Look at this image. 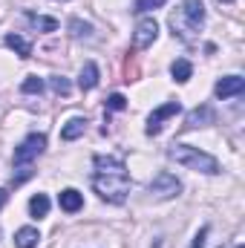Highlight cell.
I'll return each mask as SVG.
<instances>
[{
    "label": "cell",
    "mask_w": 245,
    "mask_h": 248,
    "mask_svg": "<svg viewBox=\"0 0 245 248\" xmlns=\"http://www.w3.org/2000/svg\"><path fill=\"white\" fill-rule=\"evenodd\" d=\"M214 110L208 107V104H202V107H196V110H190L187 113V119H184V127H208V124H214Z\"/></svg>",
    "instance_id": "9c48e42d"
},
{
    "label": "cell",
    "mask_w": 245,
    "mask_h": 248,
    "mask_svg": "<svg viewBox=\"0 0 245 248\" xmlns=\"http://www.w3.org/2000/svg\"><path fill=\"white\" fill-rule=\"evenodd\" d=\"M84 130H87V119L75 116V119H69V122L61 127V139L63 141H75L78 136H84Z\"/></svg>",
    "instance_id": "4fadbf2b"
},
{
    "label": "cell",
    "mask_w": 245,
    "mask_h": 248,
    "mask_svg": "<svg viewBox=\"0 0 245 248\" xmlns=\"http://www.w3.org/2000/svg\"><path fill=\"white\" fill-rule=\"evenodd\" d=\"M243 90H245V78L243 75H225V78H219L216 87H214V93H216L219 101L234 98V95H243Z\"/></svg>",
    "instance_id": "ba28073f"
},
{
    "label": "cell",
    "mask_w": 245,
    "mask_h": 248,
    "mask_svg": "<svg viewBox=\"0 0 245 248\" xmlns=\"http://www.w3.org/2000/svg\"><path fill=\"white\" fill-rule=\"evenodd\" d=\"M179 193H182V182L168 170H162V173H156L150 179V196L153 199H173Z\"/></svg>",
    "instance_id": "5b68a950"
},
{
    "label": "cell",
    "mask_w": 245,
    "mask_h": 248,
    "mask_svg": "<svg viewBox=\"0 0 245 248\" xmlns=\"http://www.w3.org/2000/svg\"><path fill=\"white\" fill-rule=\"evenodd\" d=\"M168 0H136L133 3V12H138V15H144V12H153V9H162Z\"/></svg>",
    "instance_id": "ffe728a7"
},
{
    "label": "cell",
    "mask_w": 245,
    "mask_h": 248,
    "mask_svg": "<svg viewBox=\"0 0 245 248\" xmlns=\"http://www.w3.org/2000/svg\"><path fill=\"white\" fill-rule=\"evenodd\" d=\"M92 165H95V173H92L95 193L104 202L122 205L124 199H127V193H130V173H127L124 162L116 159V156H95Z\"/></svg>",
    "instance_id": "6da1fadb"
},
{
    "label": "cell",
    "mask_w": 245,
    "mask_h": 248,
    "mask_svg": "<svg viewBox=\"0 0 245 248\" xmlns=\"http://www.w3.org/2000/svg\"><path fill=\"white\" fill-rule=\"evenodd\" d=\"M182 113V104L179 101H168V104H162V107H156L150 116H147V136H159L162 133V124L168 122V119H173V116H179Z\"/></svg>",
    "instance_id": "52a82bcc"
},
{
    "label": "cell",
    "mask_w": 245,
    "mask_h": 248,
    "mask_svg": "<svg viewBox=\"0 0 245 248\" xmlns=\"http://www.w3.org/2000/svg\"><path fill=\"white\" fill-rule=\"evenodd\" d=\"M38 243H41V234H38V228H32V225L20 228V231L15 234V246L17 248H38Z\"/></svg>",
    "instance_id": "5bb4252c"
},
{
    "label": "cell",
    "mask_w": 245,
    "mask_h": 248,
    "mask_svg": "<svg viewBox=\"0 0 245 248\" xmlns=\"http://www.w3.org/2000/svg\"><path fill=\"white\" fill-rule=\"evenodd\" d=\"M44 150H46V136H44V133H29V136L15 147V168L32 165Z\"/></svg>",
    "instance_id": "277c9868"
},
{
    "label": "cell",
    "mask_w": 245,
    "mask_h": 248,
    "mask_svg": "<svg viewBox=\"0 0 245 248\" xmlns=\"http://www.w3.org/2000/svg\"><path fill=\"white\" fill-rule=\"evenodd\" d=\"M6 46H9L15 55H20V58H32V44H29L23 35H17V32H9V35H6Z\"/></svg>",
    "instance_id": "8fae6325"
},
{
    "label": "cell",
    "mask_w": 245,
    "mask_h": 248,
    "mask_svg": "<svg viewBox=\"0 0 245 248\" xmlns=\"http://www.w3.org/2000/svg\"><path fill=\"white\" fill-rule=\"evenodd\" d=\"M26 20H29L38 32H55V29H58V20H55V17H44V15H35V12H26Z\"/></svg>",
    "instance_id": "ac0fdd59"
},
{
    "label": "cell",
    "mask_w": 245,
    "mask_h": 248,
    "mask_svg": "<svg viewBox=\"0 0 245 248\" xmlns=\"http://www.w3.org/2000/svg\"><path fill=\"white\" fill-rule=\"evenodd\" d=\"M127 107V98H124L122 93H113L110 98H107V110H113V113H119V110H124Z\"/></svg>",
    "instance_id": "7402d4cb"
},
{
    "label": "cell",
    "mask_w": 245,
    "mask_h": 248,
    "mask_svg": "<svg viewBox=\"0 0 245 248\" xmlns=\"http://www.w3.org/2000/svg\"><path fill=\"white\" fill-rule=\"evenodd\" d=\"M78 87H81L84 93H90V90L98 87V66L92 61L84 63V69H81V75H78Z\"/></svg>",
    "instance_id": "7c38bea8"
},
{
    "label": "cell",
    "mask_w": 245,
    "mask_h": 248,
    "mask_svg": "<svg viewBox=\"0 0 245 248\" xmlns=\"http://www.w3.org/2000/svg\"><path fill=\"white\" fill-rule=\"evenodd\" d=\"M17 170H20V173H17V176H12V182H15V185H20V182H26V179L32 176V168H29V165H23V168H17Z\"/></svg>",
    "instance_id": "603a6c76"
},
{
    "label": "cell",
    "mask_w": 245,
    "mask_h": 248,
    "mask_svg": "<svg viewBox=\"0 0 245 248\" xmlns=\"http://www.w3.org/2000/svg\"><path fill=\"white\" fill-rule=\"evenodd\" d=\"M202 26H205V6H202V0H182L179 9L170 12V29L182 41H193Z\"/></svg>",
    "instance_id": "7a4b0ae2"
},
{
    "label": "cell",
    "mask_w": 245,
    "mask_h": 248,
    "mask_svg": "<svg viewBox=\"0 0 245 248\" xmlns=\"http://www.w3.org/2000/svg\"><path fill=\"white\" fill-rule=\"evenodd\" d=\"M170 75H173V81H190V75H193V63L187 61V58H176V61L170 63Z\"/></svg>",
    "instance_id": "2e32d148"
},
{
    "label": "cell",
    "mask_w": 245,
    "mask_h": 248,
    "mask_svg": "<svg viewBox=\"0 0 245 248\" xmlns=\"http://www.w3.org/2000/svg\"><path fill=\"white\" fill-rule=\"evenodd\" d=\"M58 205H61V211H66V214H78L84 208V196L75 187H66V190H61V196H58Z\"/></svg>",
    "instance_id": "30bf717a"
},
{
    "label": "cell",
    "mask_w": 245,
    "mask_h": 248,
    "mask_svg": "<svg viewBox=\"0 0 245 248\" xmlns=\"http://www.w3.org/2000/svg\"><path fill=\"white\" fill-rule=\"evenodd\" d=\"M69 35H72L75 41H84V38L90 41V38L95 35V26L87 23V20H81V17H72V20H69Z\"/></svg>",
    "instance_id": "9a60e30c"
},
{
    "label": "cell",
    "mask_w": 245,
    "mask_h": 248,
    "mask_svg": "<svg viewBox=\"0 0 245 248\" xmlns=\"http://www.w3.org/2000/svg\"><path fill=\"white\" fill-rule=\"evenodd\" d=\"M6 202H9V190H6V187H0V211L6 208Z\"/></svg>",
    "instance_id": "d4e9b609"
},
{
    "label": "cell",
    "mask_w": 245,
    "mask_h": 248,
    "mask_svg": "<svg viewBox=\"0 0 245 248\" xmlns=\"http://www.w3.org/2000/svg\"><path fill=\"white\" fill-rule=\"evenodd\" d=\"M216 3H234V0H216Z\"/></svg>",
    "instance_id": "484cf974"
},
{
    "label": "cell",
    "mask_w": 245,
    "mask_h": 248,
    "mask_svg": "<svg viewBox=\"0 0 245 248\" xmlns=\"http://www.w3.org/2000/svg\"><path fill=\"white\" fill-rule=\"evenodd\" d=\"M49 84H52V90H55L58 95H69V90H72V84H69L63 75H52V78H49Z\"/></svg>",
    "instance_id": "44dd1931"
},
{
    "label": "cell",
    "mask_w": 245,
    "mask_h": 248,
    "mask_svg": "<svg viewBox=\"0 0 245 248\" xmlns=\"http://www.w3.org/2000/svg\"><path fill=\"white\" fill-rule=\"evenodd\" d=\"M168 156H170L176 165L187 168V170L208 173V176L219 173V162H216L211 153H205V150H199V147H193V144H173V147L168 150Z\"/></svg>",
    "instance_id": "3957f363"
},
{
    "label": "cell",
    "mask_w": 245,
    "mask_h": 248,
    "mask_svg": "<svg viewBox=\"0 0 245 248\" xmlns=\"http://www.w3.org/2000/svg\"><path fill=\"white\" fill-rule=\"evenodd\" d=\"M156 38H159L156 17H141L136 23V32H133V49H147V46L156 44Z\"/></svg>",
    "instance_id": "8992f818"
},
{
    "label": "cell",
    "mask_w": 245,
    "mask_h": 248,
    "mask_svg": "<svg viewBox=\"0 0 245 248\" xmlns=\"http://www.w3.org/2000/svg\"><path fill=\"white\" fill-rule=\"evenodd\" d=\"M29 214H32L35 219H44V217L49 214V196H46V193H35V196L29 199Z\"/></svg>",
    "instance_id": "e0dca14e"
},
{
    "label": "cell",
    "mask_w": 245,
    "mask_h": 248,
    "mask_svg": "<svg viewBox=\"0 0 245 248\" xmlns=\"http://www.w3.org/2000/svg\"><path fill=\"white\" fill-rule=\"evenodd\" d=\"M20 93H23V95H41V93H44V78L29 75V78L20 84Z\"/></svg>",
    "instance_id": "d6986e66"
},
{
    "label": "cell",
    "mask_w": 245,
    "mask_h": 248,
    "mask_svg": "<svg viewBox=\"0 0 245 248\" xmlns=\"http://www.w3.org/2000/svg\"><path fill=\"white\" fill-rule=\"evenodd\" d=\"M205 240H208V228H199V234L193 237L190 248H205Z\"/></svg>",
    "instance_id": "cb8c5ba5"
}]
</instances>
